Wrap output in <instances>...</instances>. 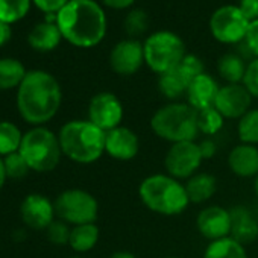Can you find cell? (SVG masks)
I'll list each match as a JSON object with an SVG mask.
<instances>
[{"label": "cell", "mask_w": 258, "mask_h": 258, "mask_svg": "<svg viewBox=\"0 0 258 258\" xmlns=\"http://www.w3.org/2000/svg\"><path fill=\"white\" fill-rule=\"evenodd\" d=\"M62 103L58 79L46 70H31L17 88L16 106L22 120L31 126H46Z\"/></svg>", "instance_id": "cell-1"}, {"label": "cell", "mask_w": 258, "mask_h": 258, "mask_svg": "<svg viewBox=\"0 0 258 258\" xmlns=\"http://www.w3.org/2000/svg\"><path fill=\"white\" fill-rule=\"evenodd\" d=\"M62 40L79 49H91L106 35V14L96 0H70L56 14Z\"/></svg>", "instance_id": "cell-2"}, {"label": "cell", "mask_w": 258, "mask_h": 258, "mask_svg": "<svg viewBox=\"0 0 258 258\" xmlns=\"http://www.w3.org/2000/svg\"><path fill=\"white\" fill-rule=\"evenodd\" d=\"M105 137L106 133L88 118L69 120L58 131L62 155L81 166L94 164L103 157Z\"/></svg>", "instance_id": "cell-3"}, {"label": "cell", "mask_w": 258, "mask_h": 258, "mask_svg": "<svg viewBox=\"0 0 258 258\" xmlns=\"http://www.w3.org/2000/svg\"><path fill=\"white\" fill-rule=\"evenodd\" d=\"M139 198L149 211L167 217L182 214L190 205L184 182L167 173L146 176L139 185Z\"/></svg>", "instance_id": "cell-4"}, {"label": "cell", "mask_w": 258, "mask_h": 258, "mask_svg": "<svg viewBox=\"0 0 258 258\" xmlns=\"http://www.w3.org/2000/svg\"><path fill=\"white\" fill-rule=\"evenodd\" d=\"M152 133L170 143L196 142L199 136L198 127V111L193 109L187 102H169L160 106L151 117Z\"/></svg>", "instance_id": "cell-5"}, {"label": "cell", "mask_w": 258, "mask_h": 258, "mask_svg": "<svg viewBox=\"0 0 258 258\" xmlns=\"http://www.w3.org/2000/svg\"><path fill=\"white\" fill-rule=\"evenodd\" d=\"M19 152L28 163L31 172L50 173L59 163L62 155L58 134L47 126H32L23 134Z\"/></svg>", "instance_id": "cell-6"}, {"label": "cell", "mask_w": 258, "mask_h": 258, "mask_svg": "<svg viewBox=\"0 0 258 258\" xmlns=\"http://www.w3.org/2000/svg\"><path fill=\"white\" fill-rule=\"evenodd\" d=\"M145 64L158 76L175 69L187 55L185 44L179 35L172 31H157L145 43Z\"/></svg>", "instance_id": "cell-7"}, {"label": "cell", "mask_w": 258, "mask_h": 258, "mask_svg": "<svg viewBox=\"0 0 258 258\" xmlns=\"http://www.w3.org/2000/svg\"><path fill=\"white\" fill-rule=\"evenodd\" d=\"M53 205L56 219L70 226L96 223L99 217L97 199L84 188H67L61 191L55 198Z\"/></svg>", "instance_id": "cell-8"}, {"label": "cell", "mask_w": 258, "mask_h": 258, "mask_svg": "<svg viewBox=\"0 0 258 258\" xmlns=\"http://www.w3.org/2000/svg\"><path fill=\"white\" fill-rule=\"evenodd\" d=\"M202 73H205L202 59L193 53H187L175 69L158 76V91L167 100L178 102L187 94L191 81Z\"/></svg>", "instance_id": "cell-9"}, {"label": "cell", "mask_w": 258, "mask_h": 258, "mask_svg": "<svg viewBox=\"0 0 258 258\" xmlns=\"http://www.w3.org/2000/svg\"><path fill=\"white\" fill-rule=\"evenodd\" d=\"M249 20L241 14L237 5L217 8L210 19V31L214 40L223 44H237L244 41Z\"/></svg>", "instance_id": "cell-10"}, {"label": "cell", "mask_w": 258, "mask_h": 258, "mask_svg": "<svg viewBox=\"0 0 258 258\" xmlns=\"http://www.w3.org/2000/svg\"><path fill=\"white\" fill-rule=\"evenodd\" d=\"M202 154L199 149V143L196 142H182L170 145L164 155V170L167 175L187 181L195 173L199 172L202 166Z\"/></svg>", "instance_id": "cell-11"}, {"label": "cell", "mask_w": 258, "mask_h": 258, "mask_svg": "<svg viewBox=\"0 0 258 258\" xmlns=\"http://www.w3.org/2000/svg\"><path fill=\"white\" fill-rule=\"evenodd\" d=\"M124 117V108L121 100L109 91L94 94L87 108V118L102 131L108 133L121 124Z\"/></svg>", "instance_id": "cell-12"}, {"label": "cell", "mask_w": 258, "mask_h": 258, "mask_svg": "<svg viewBox=\"0 0 258 258\" xmlns=\"http://www.w3.org/2000/svg\"><path fill=\"white\" fill-rule=\"evenodd\" d=\"M145 64L143 43L134 38L118 41L109 53V67L118 76H133Z\"/></svg>", "instance_id": "cell-13"}, {"label": "cell", "mask_w": 258, "mask_h": 258, "mask_svg": "<svg viewBox=\"0 0 258 258\" xmlns=\"http://www.w3.org/2000/svg\"><path fill=\"white\" fill-rule=\"evenodd\" d=\"M252 99L243 84H225L217 93L214 108L225 120H238L252 108Z\"/></svg>", "instance_id": "cell-14"}, {"label": "cell", "mask_w": 258, "mask_h": 258, "mask_svg": "<svg viewBox=\"0 0 258 258\" xmlns=\"http://www.w3.org/2000/svg\"><path fill=\"white\" fill-rule=\"evenodd\" d=\"M20 217L28 228L46 231L56 219L53 201L41 193H29L20 204Z\"/></svg>", "instance_id": "cell-15"}, {"label": "cell", "mask_w": 258, "mask_h": 258, "mask_svg": "<svg viewBox=\"0 0 258 258\" xmlns=\"http://www.w3.org/2000/svg\"><path fill=\"white\" fill-rule=\"evenodd\" d=\"M140 152V139L127 126H117L106 133L105 154L115 161H131Z\"/></svg>", "instance_id": "cell-16"}, {"label": "cell", "mask_w": 258, "mask_h": 258, "mask_svg": "<svg viewBox=\"0 0 258 258\" xmlns=\"http://www.w3.org/2000/svg\"><path fill=\"white\" fill-rule=\"evenodd\" d=\"M196 228L208 241L231 235V213L220 205H208L198 213Z\"/></svg>", "instance_id": "cell-17"}, {"label": "cell", "mask_w": 258, "mask_h": 258, "mask_svg": "<svg viewBox=\"0 0 258 258\" xmlns=\"http://www.w3.org/2000/svg\"><path fill=\"white\" fill-rule=\"evenodd\" d=\"M219 90H220V85L217 84V81L211 75L202 73L191 81L185 94L187 103L196 111L211 108L214 106Z\"/></svg>", "instance_id": "cell-18"}, {"label": "cell", "mask_w": 258, "mask_h": 258, "mask_svg": "<svg viewBox=\"0 0 258 258\" xmlns=\"http://www.w3.org/2000/svg\"><path fill=\"white\" fill-rule=\"evenodd\" d=\"M228 167L238 178H255L258 175V146L238 143L228 154Z\"/></svg>", "instance_id": "cell-19"}, {"label": "cell", "mask_w": 258, "mask_h": 258, "mask_svg": "<svg viewBox=\"0 0 258 258\" xmlns=\"http://www.w3.org/2000/svg\"><path fill=\"white\" fill-rule=\"evenodd\" d=\"M231 213V237L241 244H249L258 238V216L247 207L235 205L229 208Z\"/></svg>", "instance_id": "cell-20"}, {"label": "cell", "mask_w": 258, "mask_h": 258, "mask_svg": "<svg viewBox=\"0 0 258 258\" xmlns=\"http://www.w3.org/2000/svg\"><path fill=\"white\" fill-rule=\"evenodd\" d=\"M62 40L56 22H43L32 28L28 35V44L37 52H52Z\"/></svg>", "instance_id": "cell-21"}, {"label": "cell", "mask_w": 258, "mask_h": 258, "mask_svg": "<svg viewBox=\"0 0 258 258\" xmlns=\"http://www.w3.org/2000/svg\"><path fill=\"white\" fill-rule=\"evenodd\" d=\"M185 191L190 204H205L217 191V179L208 172H198L185 182Z\"/></svg>", "instance_id": "cell-22"}, {"label": "cell", "mask_w": 258, "mask_h": 258, "mask_svg": "<svg viewBox=\"0 0 258 258\" xmlns=\"http://www.w3.org/2000/svg\"><path fill=\"white\" fill-rule=\"evenodd\" d=\"M100 238V229L96 223H84L72 226L69 246L76 253H87L96 247Z\"/></svg>", "instance_id": "cell-23"}, {"label": "cell", "mask_w": 258, "mask_h": 258, "mask_svg": "<svg viewBox=\"0 0 258 258\" xmlns=\"http://www.w3.org/2000/svg\"><path fill=\"white\" fill-rule=\"evenodd\" d=\"M204 258H249L244 244L235 238L225 237L220 240L210 241L204 250Z\"/></svg>", "instance_id": "cell-24"}, {"label": "cell", "mask_w": 258, "mask_h": 258, "mask_svg": "<svg viewBox=\"0 0 258 258\" xmlns=\"http://www.w3.org/2000/svg\"><path fill=\"white\" fill-rule=\"evenodd\" d=\"M28 70L16 58H0V91L19 88Z\"/></svg>", "instance_id": "cell-25"}, {"label": "cell", "mask_w": 258, "mask_h": 258, "mask_svg": "<svg viewBox=\"0 0 258 258\" xmlns=\"http://www.w3.org/2000/svg\"><path fill=\"white\" fill-rule=\"evenodd\" d=\"M247 64L237 53H225L217 61V73L226 84H241Z\"/></svg>", "instance_id": "cell-26"}, {"label": "cell", "mask_w": 258, "mask_h": 258, "mask_svg": "<svg viewBox=\"0 0 258 258\" xmlns=\"http://www.w3.org/2000/svg\"><path fill=\"white\" fill-rule=\"evenodd\" d=\"M23 134L25 133H22V129L16 123L10 120H0V157L19 152Z\"/></svg>", "instance_id": "cell-27"}, {"label": "cell", "mask_w": 258, "mask_h": 258, "mask_svg": "<svg viewBox=\"0 0 258 258\" xmlns=\"http://www.w3.org/2000/svg\"><path fill=\"white\" fill-rule=\"evenodd\" d=\"M237 136L240 143L258 146V108H250L237 120Z\"/></svg>", "instance_id": "cell-28"}, {"label": "cell", "mask_w": 258, "mask_h": 258, "mask_svg": "<svg viewBox=\"0 0 258 258\" xmlns=\"http://www.w3.org/2000/svg\"><path fill=\"white\" fill-rule=\"evenodd\" d=\"M32 0H0V22L13 25L23 20L29 10Z\"/></svg>", "instance_id": "cell-29"}, {"label": "cell", "mask_w": 258, "mask_h": 258, "mask_svg": "<svg viewBox=\"0 0 258 258\" xmlns=\"http://www.w3.org/2000/svg\"><path fill=\"white\" fill-rule=\"evenodd\" d=\"M223 124H225V118L214 106L198 111L199 134H204L211 139V136H216L222 131Z\"/></svg>", "instance_id": "cell-30"}, {"label": "cell", "mask_w": 258, "mask_h": 258, "mask_svg": "<svg viewBox=\"0 0 258 258\" xmlns=\"http://www.w3.org/2000/svg\"><path fill=\"white\" fill-rule=\"evenodd\" d=\"M148 26H149V17L143 10L129 11L123 23L124 32L127 34V37L134 40H137V37L145 34Z\"/></svg>", "instance_id": "cell-31"}, {"label": "cell", "mask_w": 258, "mask_h": 258, "mask_svg": "<svg viewBox=\"0 0 258 258\" xmlns=\"http://www.w3.org/2000/svg\"><path fill=\"white\" fill-rule=\"evenodd\" d=\"M4 164L8 179H23L31 172L28 163L25 161L20 152H14L11 155L4 157Z\"/></svg>", "instance_id": "cell-32"}, {"label": "cell", "mask_w": 258, "mask_h": 258, "mask_svg": "<svg viewBox=\"0 0 258 258\" xmlns=\"http://www.w3.org/2000/svg\"><path fill=\"white\" fill-rule=\"evenodd\" d=\"M70 232H72L70 225H67L66 222H62L59 219H55L46 229V237L55 246H66V244H69Z\"/></svg>", "instance_id": "cell-33"}, {"label": "cell", "mask_w": 258, "mask_h": 258, "mask_svg": "<svg viewBox=\"0 0 258 258\" xmlns=\"http://www.w3.org/2000/svg\"><path fill=\"white\" fill-rule=\"evenodd\" d=\"M241 84L247 88V91L250 93L252 97L258 99V58H253L247 64Z\"/></svg>", "instance_id": "cell-34"}, {"label": "cell", "mask_w": 258, "mask_h": 258, "mask_svg": "<svg viewBox=\"0 0 258 258\" xmlns=\"http://www.w3.org/2000/svg\"><path fill=\"white\" fill-rule=\"evenodd\" d=\"M70 0H32V4L47 16H56Z\"/></svg>", "instance_id": "cell-35"}, {"label": "cell", "mask_w": 258, "mask_h": 258, "mask_svg": "<svg viewBox=\"0 0 258 258\" xmlns=\"http://www.w3.org/2000/svg\"><path fill=\"white\" fill-rule=\"evenodd\" d=\"M244 46L252 56L258 58V20H253L249 23L247 32L244 37Z\"/></svg>", "instance_id": "cell-36"}, {"label": "cell", "mask_w": 258, "mask_h": 258, "mask_svg": "<svg viewBox=\"0 0 258 258\" xmlns=\"http://www.w3.org/2000/svg\"><path fill=\"white\" fill-rule=\"evenodd\" d=\"M237 7L249 22L258 20V0H240Z\"/></svg>", "instance_id": "cell-37"}, {"label": "cell", "mask_w": 258, "mask_h": 258, "mask_svg": "<svg viewBox=\"0 0 258 258\" xmlns=\"http://www.w3.org/2000/svg\"><path fill=\"white\" fill-rule=\"evenodd\" d=\"M199 149H201V154H202V158L204 160H211L216 154H217V145L213 139L207 137L204 139L201 143H199Z\"/></svg>", "instance_id": "cell-38"}, {"label": "cell", "mask_w": 258, "mask_h": 258, "mask_svg": "<svg viewBox=\"0 0 258 258\" xmlns=\"http://www.w3.org/2000/svg\"><path fill=\"white\" fill-rule=\"evenodd\" d=\"M102 4L106 8L121 11V10H126V8H131L136 4V0H102Z\"/></svg>", "instance_id": "cell-39"}, {"label": "cell", "mask_w": 258, "mask_h": 258, "mask_svg": "<svg viewBox=\"0 0 258 258\" xmlns=\"http://www.w3.org/2000/svg\"><path fill=\"white\" fill-rule=\"evenodd\" d=\"M11 37H13L11 25L0 22V47H4L11 40Z\"/></svg>", "instance_id": "cell-40"}, {"label": "cell", "mask_w": 258, "mask_h": 258, "mask_svg": "<svg viewBox=\"0 0 258 258\" xmlns=\"http://www.w3.org/2000/svg\"><path fill=\"white\" fill-rule=\"evenodd\" d=\"M108 258H137V256L131 250H115Z\"/></svg>", "instance_id": "cell-41"}, {"label": "cell", "mask_w": 258, "mask_h": 258, "mask_svg": "<svg viewBox=\"0 0 258 258\" xmlns=\"http://www.w3.org/2000/svg\"><path fill=\"white\" fill-rule=\"evenodd\" d=\"M7 172H5V164H4V157H0V190H2L7 184Z\"/></svg>", "instance_id": "cell-42"}, {"label": "cell", "mask_w": 258, "mask_h": 258, "mask_svg": "<svg viewBox=\"0 0 258 258\" xmlns=\"http://www.w3.org/2000/svg\"><path fill=\"white\" fill-rule=\"evenodd\" d=\"M253 191H255V195L258 196V175L253 178Z\"/></svg>", "instance_id": "cell-43"}, {"label": "cell", "mask_w": 258, "mask_h": 258, "mask_svg": "<svg viewBox=\"0 0 258 258\" xmlns=\"http://www.w3.org/2000/svg\"><path fill=\"white\" fill-rule=\"evenodd\" d=\"M164 258H181V256H175V255H169V256H164Z\"/></svg>", "instance_id": "cell-44"}, {"label": "cell", "mask_w": 258, "mask_h": 258, "mask_svg": "<svg viewBox=\"0 0 258 258\" xmlns=\"http://www.w3.org/2000/svg\"><path fill=\"white\" fill-rule=\"evenodd\" d=\"M69 258H82V256H69Z\"/></svg>", "instance_id": "cell-45"}]
</instances>
